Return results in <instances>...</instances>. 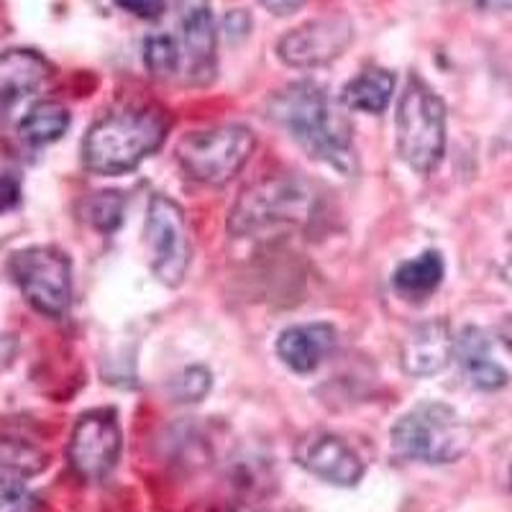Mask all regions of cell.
Instances as JSON below:
<instances>
[{
    "mask_svg": "<svg viewBox=\"0 0 512 512\" xmlns=\"http://www.w3.org/2000/svg\"><path fill=\"white\" fill-rule=\"evenodd\" d=\"M269 118L280 123L308 157L326 162L346 177L354 175V126L320 85L310 80L287 85L269 100Z\"/></svg>",
    "mask_w": 512,
    "mask_h": 512,
    "instance_id": "cell-1",
    "label": "cell"
},
{
    "mask_svg": "<svg viewBox=\"0 0 512 512\" xmlns=\"http://www.w3.org/2000/svg\"><path fill=\"white\" fill-rule=\"evenodd\" d=\"M169 118L159 105H126L93 123L82 162L95 175H126L164 144Z\"/></svg>",
    "mask_w": 512,
    "mask_h": 512,
    "instance_id": "cell-2",
    "label": "cell"
},
{
    "mask_svg": "<svg viewBox=\"0 0 512 512\" xmlns=\"http://www.w3.org/2000/svg\"><path fill=\"white\" fill-rule=\"evenodd\" d=\"M313 187L300 177H269L244 190L228 216V231L239 239L277 233L282 228H303L315 216Z\"/></svg>",
    "mask_w": 512,
    "mask_h": 512,
    "instance_id": "cell-3",
    "label": "cell"
},
{
    "mask_svg": "<svg viewBox=\"0 0 512 512\" xmlns=\"http://www.w3.org/2000/svg\"><path fill=\"white\" fill-rule=\"evenodd\" d=\"M474 431L446 402H420L392 428V448L410 461L451 464L472 448Z\"/></svg>",
    "mask_w": 512,
    "mask_h": 512,
    "instance_id": "cell-4",
    "label": "cell"
},
{
    "mask_svg": "<svg viewBox=\"0 0 512 512\" xmlns=\"http://www.w3.org/2000/svg\"><path fill=\"white\" fill-rule=\"evenodd\" d=\"M397 152L420 175L433 172L446 152V105L415 75L397 103Z\"/></svg>",
    "mask_w": 512,
    "mask_h": 512,
    "instance_id": "cell-5",
    "label": "cell"
},
{
    "mask_svg": "<svg viewBox=\"0 0 512 512\" xmlns=\"http://www.w3.org/2000/svg\"><path fill=\"white\" fill-rule=\"evenodd\" d=\"M254 146V131L231 123L182 136L175 146V157L190 180L221 187L244 169Z\"/></svg>",
    "mask_w": 512,
    "mask_h": 512,
    "instance_id": "cell-6",
    "label": "cell"
},
{
    "mask_svg": "<svg viewBox=\"0 0 512 512\" xmlns=\"http://www.w3.org/2000/svg\"><path fill=\"white\" fill-rule=\"evenodd\" d=\"M13 280L36 313L62 318L72 303L70 259L54 246H31L16 251L8 262Z\"/></svg>",
    "mask_w": 512,
    "mask_h": 512,
    "instance_id": "cell-7",
    "label": "cell"
},
{
    "mask_svg": "<svg viewBox=\"0 0 512 512\" xmlns=\"http://www.w3.org/2000/svg\"><path fill=\"white\" fill-rule=\"evenodd\" d=\"M146 236L152 246L154 277L167 287H180L192 259L185 210L172 198L154 195L146 208Z\"/></svg>",
    "mask_w": 512,
    "mask_h": 512,
    "instance_id": "cell-8",
    "label": "cell"
},
{
    "mask_svg": "<svg viewBox=\"0 0 512 512\" xmlns=\"http://www.w3.org/2000/svg\"><path fill=\"white\" fill-rule=\"evenodd\" d=\"M67 456L77 477L85 482H103L116 469L121 456V425L116 410L100 408L80 415Z\"/></svg>",
    "mask_w": 512,
    "mask_h": 512,
    "instance_id": "cell-9",
    "label": "cell"
},
{
    "mask_svg": "<svg viewBox=\"0 0 512 512\" xmlns=\"http://www.w3.org/2000/svg\"><path fill=\"white\" fill-rule=\"evenodd\" d=\"M351 39H354V26L349 18H315L282 36L277 44V57L295 70H315L341 57Z\"/></svg>",
    "mask_w": 512,
    "mask_h": 512,
    "instance_id": "cell-10",
    "label": "cell"
},
{
    "mask_svg": "<svg viewBox=\"0 0 512 512\" xmlns=\"http://www.w3.org/2000/svg\"><path fill=\"white\" fill-rule=\"evenodd\" d=\"M177 24H180L182 57H185L187 82L210 85L216 80V26L210 0H177Z\"/></svg>",
    "mask_w": 512,
    "mask_h": 512,
    "instance_id": "cell-11",
    "label": "cell"
},
{
    "mask_svg": "<svg viewBox=\"0 0 512 512\" xmlns=\"http://www.w3.org/2000/svg\"><path fill=\"white\" fill-rule=\"evenodd\" d=\"M454 333L448 320L436 318L418 323L405 336L400 349V364L410 377H436L454 359Z\"/></svg>",
    "mask_w": 512,
    "mask_h": 512,
    "instance_id": "cell-12",
    "label": "cell"
},
{
    "mask_svg": "<svg viewBox=\"0 0 512 512\" xmlns=\"http://www.w3.org/2000/svg\"><path fill=\"white\" fill-rule=\"evenodd\" d=\"M300 464L315 477L326 479L336 487H356L364 477V461L359 459L354 448L338 436H315L313 441L300 448Z\"/></svg>",
    "mask_w": 512,
    "mask_h": 512,
    "instance_id": "cell-13",
    "label": "cell"
},
{
    "mask_svg": "<svg viewBox=\"0 0 512 512\" xmlns=\"http://www.w3.org/2000/svg\"><path fill=\"white\" fill-rule=\"evenodd\" d=\"M333 344H336V328L328 323H303L280 333L277 356L292 372L308 374L320 367V361L326 359Z\"/></svg>",
    "mask_w": 512,
    "mask_h": 512,
    "instance_id": "cell-14",
    "label": "cell"
},
{
    "mask_svg": "<svg viewBox=\"0 0 512 512\" xmlns=\"http://www.w3.org/2000/svg\"><path fill=\"white\" fill-rule=\"evenodd\" d=\"M454 359L464 369L472 387L484 392L502 390L510 382V374L492 359V344L482 328H464L454 341Z\"/></svg>",
    "mask_w": 512,
    "mask_h": 512,
    "instance_id": "cell-15",
    "label": "cell"
},
{
    "mask_svg": "<svg viewBox=\"0 0 512 512\" xmlns=\"http://www.w3.org/2000/svg\"><path fill=\"white\" fill-rule=\"evenodd\" d=\"M52 64L34 49H8L0 54V105L18 103L47 82Z\"/></svg>",
    "mask_w": 512,
    "mask_h": 512,
    "instance_id": "cell-16",
    "label": "cell"
},
{
    "mask_svg": "<svg viewBox=\"0 0 512 512\" xmlns=\"http://www.w3.org/2000/svg\"><path fill=\"white\" fill-rule=\"evenodd\" d=\"M443 274H446V264H443L441 251H423L395 269L392 287L408 303H423L441 287Z\"/></svg>",
    "mask_w": 512,
    "mask_h": 512,
    "instance_id": "cell-17",
    "label": "cell"
},
{
    "mask_svg": "<svg viewBox=\"0 0 512 512\" xmlns=\"http://www.w3.org/2000/svg\"><path fill=\"white\" fill-rule=\"evenodd\" d=\"M395 93V75L382 67H369L341 90V103L359 113H384Z\"/></svg>",
    "mask_w": 512,
    "mask_h": 512,
    "instance_id": "cell-18",
    "label": "cell"
},
{
    "mask_svg": "<svg viewBox=\"0 0 512 512\" xmlns=\"http://www.w3.org/2000/svg\"><path fill=\"white\" fill-rule=\"evenodd\" d=\"M70 128V111L64 108L62 103H54V100H44V103H36L21 123H18V134L21 139L29 141L31 146H47L52 141L62 139Z\"/></svg>",
    "mask_w": 512,
    "mask_h": 512,
    "instance_id": "cell-19",
    "label": "cell"
},
{
    "mask_svg": "<svg viewBox=\"0 0 512 512\" xmlns=\"http://www.w3.org/2000/svg\"><path fill=\"white\" fill-rule=\"evenodd\" d=\"M144 64L154 77H169L180 70L182 52L167 34H152L144 41Z\"/></svg>",
    "mask_w": 512,
    "mask_h": 512,
    "instance_id": "cell-20",
    "label": "cell"
},
{
    "mask_svg": "<svg viewBox=\"0 0 512 512\" xmlns=\"http://www.w3.org/2000/svg\"><path fill=\"white\" fill-rule=\"evenodd\" d=\"M123 210H126V198L121 192H95L88 200V221L93 223L98 231L111 233L121 226Z\"/></svg>",
    "mask_w": 512,
    "mask_h": 512,
    "instance_id": "cell-21",
    "label": "cell"
},
{
    "mask_svg": "<svg viewBox=\"0 0 512 512\" xmlns=\"http://www.w3.org/2000/svg\"><path fill=\"white\" fill-rule=\"evenodd\" d=\"M44 464H47L44 454L36 451V448L16 441H0V469L21 474V477H29V474H36L39 469H44Z\"/></svg>",
    "mask_w": 512,
    "mask_h": 512,
    "instance_id": "cell-22",
    "label": "cell"
},
{
    "mask_svg": "<svg viewBox=\"0 0 512 512\" xmlns=\"http://www.w3.org/2000/svg\"><path fill=\"white\" fill-rule=\"evenodd\" d=\"M210 390V372L203 367H192L177 379V397L182 402H200Z\"/></svg>",
    "mask_w": 512,
    "mask_h": 512,
    "instance_id": "cell-23",
    "label": "cell"
},
{
    "mask_svg": "<svg viewBox=\"0 0 512 512\" xmlns=\"http://www.w3.org/2000/svg\"><path fill=\"white\" fill-rule=\"evenodd\" d=\"M34 497L24 484L0 479V512H31Z\"/></svg>",
    "mask_w": 512,
    "mask_h": 512,
    "instance_id": "cell-24",
    "label": "cell"
},
{
    "mask_svg": "<svg viewBox=\"0 0 512 512\" xmlns=\"http://www.w3.org/2000/svg\"><path fill=\"white\" fill-rule=\"evenodd\" d=\"M121 11L131 13L136 18H144V21H154V18L162 16L167 11V0H113Z\"/></svg>",
    "mask_w": 512,
    "mask_h": 512,
    "instance_id": "cell-25",
    "label": "cell"
},
{
    "mask_svg": "<svg viewBox=\"0 0 512 512\" xmlns=\"http://www.w3.org/2000/svg\"><path fill=\"white\" fill-rule=\"evenodd\" d=\"M21 200V180H18V172L8 167H0V213Z\"/></svg>",
    "mask_w": 512,
    "mask_h": 512,
    "instance_id": "cell-26",
    "label": "cell"
},
{
    "mask_svg": "<svg viewBox=\"0 0 512 512\" xmlns=\"http://www.w3.org/2000/svg\"><path fill=\"white\" fill-rule=\"evenodd\" d=\"M303 3L305 0H262V6L269 8L272 13H277V16H287V13L297 11Z\"/></svg>",
    "mask_w": 512,
    "mask_h": 512,
    "instance_id": "cell-27",
    "label": "cell"
},
{
    "mask_svg": "<svg viewBox=\"0 0 512 512\" xmlns=\"http://www.w3.org/2000/svg\"><path fill=\"white\" fill-rule=\"evenodd\" d=\"M502 280H505L507 285H512V254L507 256V262L502 264Z\"/></svg>",
    "mask_w": 512,
    "mask_h": 512,
    "instance_id": "cell-28",
    "label": "cell"
},
{
    "mask_svg": "<svg viewBox=\"0 0 512 512\" xmlns=\"http://www.w3.org/2000/svg\"><path fill=\"white\" fill-rule=\"evenodd\" d=\"M484 6H492V8H507L512 6V0H479Z\"/></svg>",
    "mask_w": 512,
    "mask_h": 512,
    "instance_id": "cell-29",
    "label": "cell"
}]
</instances>
